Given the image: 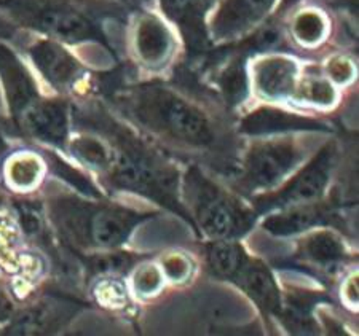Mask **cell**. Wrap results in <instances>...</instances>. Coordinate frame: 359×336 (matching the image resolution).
<instances>
[{
    "label": "cell",
    "instance_id": "1",
    "mask_svg": "<svg viewBox=\"0 0 359 336\" xmlns=\"http://www.w3.org/2000/svg\"><path fill=\"white\" fill-rule=\"evenodd\" d=\"M0 91L11 126L32 141L62 147L69 139L72 104L42 92L36 75L7 40L0 38Z\"/></svg>",
    "mask_w": 359,
    "mask_h": 336
},
{
    "label": "cell",
    "instance_id": "2",
    "mask_svg": "<svg viewBox=\"0 0 359 336\" xmlns=\"http://www.w3.org/2000/svg\"><path fill=\"white\" fill-rule=\"evenodd\" d=\"M114 0H0L8 24L67 46L95 43L114 53L102 20L114 15Z\"/></svg>",
    "mask_w": 359,
    "mask_h": 336
},
{
    "label": "cell",
    "instance_id": "3",
    "mask_svg": "<svg viewBox=\"0 0 359 336\" xmlns=\"http://www.w3.org/2000/svg\"><path fill=\"white\" fill-rule=\"evenodd\" d=\"M112 102L147 130L190 147L214 142V126L205 110L181 91L160 82L126 86L115 91Z\"/></svg>",
    "mask_w": 359,
    "mask_h": 336
},
{
    "label": "cell",
    "instance_id": "4",
    "mask_svg": "<svg viewBox=\"0 0 359 336\" xmlns=\"http://www.w3.org/2000/svg\"><path fill=\"white\" fill-rule=\"evenodd\" d=\"M46 216L66 244L80 251H111L123 244L141 214L56 193L46 200Z\"/></svg>",
    "mask_w": 359,
    "mask_h": 336
},
{
    "label": "cell",
    "instance_id": "5",
    "mask_svg": "<svg viewBox=\"0 0 359 336\" xmlns=\"http://www.w3.org/2000/svg\"><path fill=\"white\" fill-rule=\"evenodd\" d=\"M22 50L39 78L56 96L69 99L79 94L82 86L90 82L88 67L65 43L36 36Z\"/></svg>",
    "mask_w": 359,
    "mask_h": 336
},
{
    "label": "cell",
    "instance_id": "6",
    "mask_svg": "<svg viewBox=\"0 0 359 336\" xmlns=\"http://www.w3.org/2000/svg\"><path fill=\"white\" fill-rule=\"evenodd\" d=\"M278 0H217L208 34L211 43H233L264 24Z\"/></svg>",
    "mask_w": 359,
    "mask_h": 336
},
{
    "label": "cell",
    "instance_id": "7",
    "mask_svg": "<svg viewBox=\"0 0 359 336\" xmlns=\"http://www.w3.org/2000/svg\"><path fill=\"white\" fill-rule=\"evenodd\" d=\"M190 187L194 190L195 216L200 227L212 239H229L240 233L245 227V216L238 211L235 202H231L222 191L205 181L200 174L190 176Z\"/></svg>",
    "mask_w": 359,
    "mask_h": 336
},
{
    "label": "cell",
    "instance_id": "8",
    "mask_svg": "<svg viewBox=\"0 0 359 336\" xmlns=\"http://www.w3.org/2000/svg\"><path fill=\"white\" fill-rule=\"evenodd\" d=\"M111 169L114 182L118 187L172 204L170 190L171 177L161 172L158 166L142 152H139L136 147L121 146L117 160L114 158Z\"/></svg>",
    "mask_w": 359,
    "mask_h": 336
},
{
    "label": "cell",
    "instance_id": "9",
    "mask_svg": "<svg viewBox=\"0 0 359 336\" xmlns=\"http://www.w3.org/2000/svg\"><path fill=\"white\" fill-rule=\"evenodd\" d=\"M302 158L291 139H275L259 144L246 158V182L256 188H270L286 177Z\"/></svg>",
    "mask_w": 359,
    "mask_h": 336
},
{
    "label": "cell",
    "instance_id": "10",
    "mask_svg": "<svg viewBox=\"0 0 359 336\" xmlns=\"http://www.w3.org/2000/svg\"><path fill=\"white\" fill-rule=\"evenodd\" d=\"M131 43L137 62L149 71L165 69L176 51V37L171 27L152 11H141L136 15Z\"/></svg>",
    "mask_w": 359,
    "mask_h": 336
},
{
    "label": "cell",
    "instance_id": "11",
    "mask_svg": "<svg viewBox=\"0 0 359 336\" xmlns=\"http://www.w3.org/2000/svg\"><path fill=\"white\" fill-rule=\"evenodd\" d=\"M299 62L286 55L269 53L251 66V80L257 94L265 101L294 99L299 83Z\"/></svg>",
    "mask_w": 359,
    "mask_h": 336
},
{
    "label": "cell",
    "instance_id": "12",
    "mask_svg": "<svg viewBox=\"0 0 359 336\" xmlns=\"http://www.w3.org/2000/svg\"><path fill=\"white\" fill-rule=\"evenodd\" d=\"M334 164V148L327 147L321 150V153L299 174L292 178L287 187L265 198L264 207H286L297 204H309L316 201L323 195L324 188L327 187L331 169Z\"/></svg>",
    "mask_w": 359,
    "mask_h": 336
},
{
    "label": "cell",
    "instance_id": "13",
    "mask_svg": "<svg viewBox=\"0 0 359 336\" xmlns=\"http://www.w3.org/2000/svg\"><path fill=\"white\" fill-rule=\"evenodd\" d=\"M74 314L72 303L60 298H45L15 311L8 318L4 335H48L53 333Z\"/></svg>",
    "mask_w": 359,
    "mask_h": 336
},
{
    "label": "cell",
    "instance_id": "14",
    "mask_svg": "<svg viewBox=\"0 0 359 336\" xmlns=\"http://www.w3.org/2000/svg\"><path fill=\"white\" fill-rule=\"evenodd\" d=\"M165 18L176 24L190 53H205L211 46L208 34V10L201 0H158Z\"/></svg>",
    "mask_w": 359,
    "mask_h": 336
},
{
    "label": "cell",
    "instance_id": "15",
    "mask_svg": "<svg viewBox=\"0 0 359 336\" xmlns=\"http://www.w3.org/2000/svg\"><path fill=\"white\" fill-rule=\"evenodd\" d=\"M240 130L249 136H265L286 131H327L329 127L321 121L302 117L299 113L273 107H260L241 120Z\"/></svg>",
    "mask_w": 359,
    "mask_h": 336
},
{
    "label": "cell",
    "instance_id": "16",
    "mask_svg": "<svg viewBox=\"0 0 359 336\" xmlns=\"http://www.w3.org/2000/svg\"><path fill=\"white\" fill-rule=\"evenodd\" d=\"M45 174V163L37 153L20 150L11 153L2 164V181L10 190L32 191L42 182Z\"/></svg>",
    "mask_w": 359,
    "mask_h": 336
},
{
    "label": "cell",
    "instance_id": "17",
    "mask_svg": "<svg viewBox=\"0 0 359 336\" xmlns=\"http://www.w3.org/2000/svg\"><path fill=\"white\" fill-rule=\"evenodd\" d=\"M238 277L245 290L256 300L259 306H262L269 312H281V297L276 282L271 277L270 271L262 263L249 262L245 263L238 271Z\"/></svg>",
    "mask_w": 359,
    "mask_h": 336
},
{
    "label": "cell",
    "instance_id": "18",
    "mask_svg": "<svg viewBox=\"0 0 359 336\" xmlns=\"http://www.w3.org/2000/svg\"><path fill=\"white\" fill-rule=\"evenodd\" d=\"M327 216V211H324L321 206L313 204V202L297 204L291 211L269 217L264 222V228L275 236H291L321 223Z\"/></svg>",
    "mask_w": 359,
    "mask_h": 336
},
{
    "label": "cell",
    "instance_id": "19",
    "mask_svg": "<svg viewBox=\"0 0 359 336\" xmlns=\"http://www.w3.org/2000/svg\"><path fill=\"white\" fill-rule=\"evenodd\" d=\"M291 36L304 48H316L329 36V22L321 11L306 8L291 21Z\"/></svg>",
    "mask_w": 359,
    "mask_h": 336
},
{
    "label": "cell",
    "instance_id": "20",
    "mask_svg": "<svg viewBox=\"0 0 359 336\" xmlns=\"http://www.w3.org/2000/svg\"><path fill=\"white\" fill-rule=\"evenodd\" d=\"M304 255L320 266H331L345 257V247L337 236L329 231H318L304 241Z\"/></svg>",
    "mask_w": 359,
    "mask_h": 336
},
{
    "label": "cell",
    "instance_id": "21",
    "mask_svg": "<svg viewBox=\"0 0 359 336\" xmlns=\"http://www.w3.org/2000/svg\"><path fill=\"white\" fill-rule=\"evenodd\" d=\"M71 150L75 158L91 169L107 171L114 164V153L102 141L91 136H79L71 141Z\"/></svg>",
    "mask_w": 359,
    "mask_h": 336
},
{
    "label": "cell",
    "instance_id": "22",
    "mask_svg": "<svg viewBox=\"0 0 359 336\" xmlns=\"http://www.w3.org/2000/svg\"><path fill=\"white\" fill-rule=\"evenodd\" d=\"M294 99L313 104L318 107H331L337 99V90L334 88V83L327 77L305 75V77L299 78Z\"/></svg>",
    "mask_w": 359,
    "mask_h": 336
},
{
    "label": "cell",
    "instance_id": "23",
    "mask_svg": "<svg viewBox=\"0 0 359 336\" xmlns=\"http://www.w3.org/2000/svg\"><path fill=\"white\" fill-rule=\"evenodd\" d=\"M208 257H210L211 268L224 277H233L238 274L246 260L241 247L229 239H217L214 242L210 247Z\"/></svg>",
    "mask_w": 359,
    "mask_h": 336
},
{
    "label": "cell",
    "instance_id": "24",
    "mask_svg": "<svg viewBox=\"0 0 359 336\" xmlns=\"http://www.w3.org/2000/svg\"><path fill=\"white\" fill-rule=\"evenodd\" d=\"M326 72L332 83H348L355 77V64L345 56H334L326 64Z\"/></svg>",
    "mask_w": 359,
    "mask_h": 336
},
{
    "label": "cell",
    "instance_id": "25",
    "mask_svg": "<svg viewBox=\"0 0 359 336\" xmlns=\"http://www.w3.org/2000/svg\"><path fill=\"white\" fill-rule=\"evenodd\" d=\"M161 273L154 265H144L135 274V288L137 293L150 295L161 287Z\"/></svg>",
    "mask_w": 359,
    "mask_h": 336
},
{
    "label": "cell",
    "instance_id": "26",
    "mask_svg": "<svg viewBox=\"0 0 359 336\" xmlns=\"http://www.w3.org/2000/svg\"><path fill=\"white\" fill-rule=\"evenodd\" d=\"M163 271L171 281H184L192 273V265L182 255H171L163 262Z\"/></svg>",
    "mask_w": 359,
    "mask_h": 336
},
{
    "label": "cell",
    "instance_id": "27",
    "mask_svg": "<svg viewBox=\"0 0 359 336\" xmlns=\"http://www.w3.org/2000/svg\"><path fill=\"white\" fill-rule=\"evenodd\" d=\"M16 32V29L11 27L7 21H5L2 16H0V38L2 40H8V38H13Z\"/></svg>",
    "mask_w": 359,
    "mask_h": 336
},
{
    "label": "cell",
    "instance_id": "28",
    "mask_svg": "<svg viewBox=\"0 0 359 336\" xmlns=\"http://www.w3.org/2000/svg\"><path fill=\"white\" fill-rule=\"evenodd\" d=\"M355 287H358V281H355V277H353L348 286H346V290H348V292H345L346 297H350V295H351V298H350L351 304L358 303V290L355 292Z\"/></svg>",
    "mask_w": 359,
    "mask_h": 336
},
{
    "label": "cell",
    "instance_id": "29",
    "mask_svg": "<svg viewBox=\"0 0 359 336\" xmlns=\"http://www.w3.org/2000/svg\"><path fill=\"white\" fill-rule=\"evenodd\" d=\"M203 4H205V7L208 8V10H211L212 7H214V4L217 2V0H201Z\"/></svg>",
    "mask_w": 359,
    "mask_h": 336
},
{
    "label": "cell",
    "instance_id": "30",
    "mask_svg": "<svg viewBox=\"0 0 359 336\" xmlns=\"http://www.w3.org/2000/svg\"><path fill=\"white\" fill-rule=\"evenodd\" d=\"M121 4H128V5H139L141 4V0H118Z\"/></svg>",
    "mask_w": 359,
    "mask_h": 336
},
{
    "label": "cell",
    "instance_id": "31",
    "mask_svg": "<svg viewBox=\"0 0 359 336\" xmlns=\"http://www.w3.org/2000/svg\"><path fill=\"white\" fill-rule=\"evenodd\" d=\"M4 202V188H2V181H0V204Z\"/></svg>",
    "mask_w": 359,
    "mask_h": 336
}]
</instances>
